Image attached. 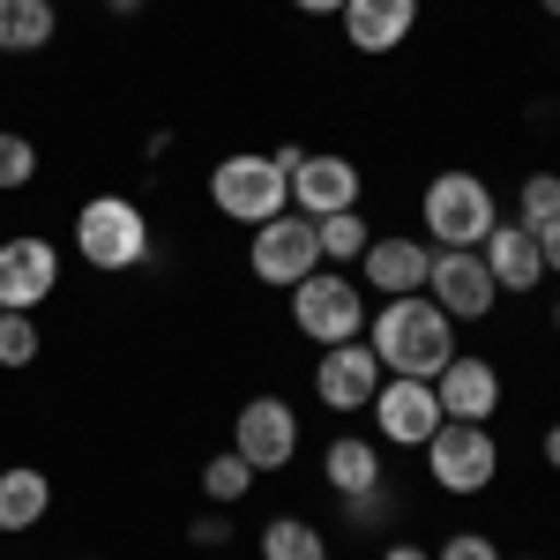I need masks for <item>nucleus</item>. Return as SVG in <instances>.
<instances>
[{"label":"nucleus","mask_w":560,"mask_h":560,"mask_svg":"<svg viewBox=\"0 0 560 560\" xmlns=\"http://www.w3.org/2000/svg\"><path fill=\"white\" fill-rule=\"evenodd\" d=\"M366 351L382 359V374H411V382H433L448 359H456V322L411 292V300H382V314L366 322Z\"/></svg>","instance_id":"1"},{"label":"nucleus","mask_w":560,"mask_h":560,"mask_svg":"<svg viewBox=\"0 0 560 560\" xmlns=\"http://www.w3.org/2000/svg\"><path fill=\"white\" fill-rule=\"evenodd\" d=\"M75 255L90 261V269H135V261L150 255V217H142V202H128V195H90L83 210H75Z\"/></svg>","instance_id":"2"},{"label":"nucleus","mask_w":560,"mask_h":560,"mask_svg":"<svg viewBox=\"0 0 560 560\" xmlns=\"http://www.w3.org/2000/svg\"><path fill=\"white\" fill-rule=\"evenodd\" d=\"M419 217H427V240H433V247H486V232L501 224L493 187H486L478 173H433Z\"/></svg>","instance_id":"3"},{"label":"nucleus","mask_w":560,"mask_h":560,"mask_svg":"<svg viewBox=\"0 0 560 560\" xmlns=\"http://www.w3.org/2000/svg\"><path fill=\"white\" fill-rule=\"evenodd\" d=\"M210 202L232 224H269V217L292 210V179L277 158H255V150H232L224 165H210Z\"/></svg>","instance_id":"4"},{"label":"nucleus","mask_w":560,"mask_h":560,"mask_svg":"<svg viewBox=\"0 0 560 560\" xmlns=\"http://www.w3.org/2000/svg\"><path fill=\"white\" fill-rule=\"evenodd\" d=\"M292 322H300V337L314 345H351L359 329H366V284L359 277H337V269H314L292 284Z\"/></svg>","instance_id":"5"},{"label":"nucleus","mask_w":560,"mask_h":560,"mask_svg":"<svg viewBox=\"0 0 560 560\" xmlns=\"http://www.w3.org/2000/svg\"><path fill=\"white\" fill-rule=\"evenodd\" d=\"M427 471L441 493H486L493 471H501V448L493 433L471 427V419H441V433L427 441Z\"/></svg>","instance_id":"6"},{"label":"nucleus","mask_w":560,"mask_h":560,"mask_svg":"<svg viewBox=\"0 0 560 560\" xmlns=\"http://www.w3.org/2000/svg\"><path fill=\"white\" fill-rule=\"evenodd\" d=\"M247 269H255L261 284H300V277H314L322 269V240H314V217L284 210L269 217V224H255V247H247Z\"/></svg>","instance_id":"7"},{"label":"nucleus","mask_w":560,"mask_h":560,"mask_svg":"<svg viewBox=\"0 0 560 560\" xmlns=\"http://www.w3.org/2000/svg\"><path fill=\"white\" fill-rule=\"evenodd\" d=\"M427 300L441 306L448 322H486V314L501 306V284H493V269L478 261V247H433Z\"/></svg>","instance_id":"8"},{"label":"nucleus","mask_w":560,"mask_h":560,"mask_svg":"<svg viewBox=\"0 0 560 560\" xmlns=\"http://www.w3.org/2000/svg\"><path fill=\"white\" fill-rule=\"evenodd\" d=\"M52 292H60V255H52V240H38V232L0 240V314H38Z\"/></svg>","instance_id":"9"},{"label":"nucleus","mask_w":560,"mask_h":560,"mask_svg":"<svg viewBox=\"0 0 560 560\" xmlns=\"http://www.w3.org/2000/svg\"><path fill=\"white\" fill-rule=\"evenodd\" d=\"M374 427H382V441H396V448H427L433 433H441V396H433V382H411V374H388L382 388H374Z\"/></svg>","instance_id":"10"},{"label":"nucleus","mask_w":560,"mask_h":560,"mask_svg":"<svg viewBox=\"0 0 560 560\" xmlns=\"http://www.w3.org/2000/svg\"><path fill=\"white\" fill-rule=\"evenodd\" d=\"M232 448H240L255 471H284V464L300 456V411H292L284 396H255V404H240V419H232Z\"/></svg>","instance_id":"11"},{"label":"nucleus","mask_w":560,"mask_h":560,"mask_svg":"<svg viewBox=\"0 0 560 560\" xmlns=\"http://www.w3.org/2000/svg\"><path fill=\"white\" fill-rule=\"evenodd\" d=\"M427 277H433V247L427 240H366V255H359V284L382 292V300L427 292Z\"/></svg>","instance_id":"12"},{"label":"nucleus","mask_w":560,"mask_h":560,"mask_svg":"<svg viewBox=\"0 0 560 560\" xmlns=\"http://www.w3.org/2000/svg\"><path fill=\"white\" fill-rule=\"evenodd\" d=\"M374 388H382V359L359 345V337L322 351V366H314V396H322L329 411H359V404H374Z\"/></svg>","instance_id":"13"},{"label":"nucleus","mask_w":560,"mask_h":560,"mask_svg":"<svg viewBox=\"0 0 560 560\" xmlns=\"http://www.w3.org/2000/svg\"><path fill=\"white\" fill-rule=\"evenodd\" d=\"M292 210L300 217H337V210H359V165L351 158H300L292 165Z\"/></svg>","instance_id":"14"},{"label":"nucleus","mask_w":560,"mask_h":560,"mask_svg":"<svg viewBox=\"0 0 560 560\" xmlns=\"http://www.w3.org/2000/svg\"><path fill=\"white\" fill-rule=\"evenodd\" d=\"M433 396H441V411H448V419L486 427V419L501 411V374H493L486 359H471V351H456V359L433 374Z\"/></svg>","instance_id":"15"},{"label":"nucleus","mask_w":560,"mask_h":560,"mask_svg":"<svg viewBox=\"0 0 560 560\" xmlns=\"http://www.w3.org/2000/svg\"><path fill=\"white\" fill-rule=\"evenodd\" d=\"M478 261L493 269L501 292H538V277H546V255H538V232H530V224H493L486 247H478Z\"/></svg>","instance_id":"16"},{"label":"nucleus","mask_w":560,"mask_h":560,"mask_svg":"<svg viewBox=\"0 0 560 560\" xmlns=\"http://www.w3.org/2000/svg\"><path fill=\"white\" fill-rule=\"evenodd\" d=\"M419 31V0H345V38L359 52H396Z\"/></svg>","instance_id":"17"},{"label":"nucleus","mask_w":560,"mask_h":560,"mask_svg":"<svg viewBox=\"0 0 560 560\" xmlns=\"http://www.w3.org/2000/svg\"><path fill=\"white\" fill-rule=\"evenodd\" d=\"M45 509H52V478H45L38 464L0 471V530H38Z\"/></svg>","instance_id":"18"},{"label":"nucleus","mask_w":560,"mask_h":560,"mask_svg":"<svg viewBox=\"0 0 560 560\" xmlns=\"http://www.w3.org/2000/svg\"><path fill=\"white\" fill-rule=\"evenodd\" d=\"M322 471H329V486H337V493H374V486H382V456H374V441H329V464H322Z\"/></svg>","instance_id":"19"},{"label":"nucleus","mask_w":560,"mask_h":560,"mask_svg":"<svg viewBox=\"0 0 560 560\" xmlns=\"http://www.w3.org/2000/svg\"><path fill=\"white\" fill-rule=\"evenodd\" d=\"M52 38V0H0V52H38Z\"/></svg>","instance_id":"20"},{"label":"nucleus","mask_w":560,"mask_h":560,"mask_svg":"<svg viewBox=\"0 0 560 560\" xmlns=\"http://www.w3.org/2000/svg\"><path fill=\"white\" fill-rule=\"evenodd\" d=\"M261 560H329V546L306 516H277L261 530Z\"/></svg>","instance_id":"21"},{"label":"nucleus","mask_w":560,"mask_h":560,"mask_svg":"<svg viewBox=\"0 0 560 560\" xmlns=\"http://www.w3.org/2000/svg\"><path fill=\"white\" fill-rule=\"evenodd\" d=\"M255 464H247V456H240V448H224V456H210V471H202V493H210L217 509H232V501H247V493H255Z\"/></svg>","instance_id":"22"},{"label":"nucleus","mask_w":560,"mask_h":560,"mask_svg":"<svg viewBox=\"0 0 560 560\" xmlns=\"http://www.w3.org/2000/svg\"><path fill=\"white\" fill-rule=\"evenodd\" d=\"M314 240H322V261H359L374 232L359 224V210H337V217H314Z\"/></svg>","instance_id":"23"},{"label":"nucleus","mask_w":560,"mask_h":560,"mask_svg":"<svg viewBox=\"0 0 560 560\" xmlns=\"http://www.w3.org/2000/svg\"><path fill=\"white\" fill-rule=\"evenodd\" d=\"M560 217V173H530L516 195V224H530V232H546Z\"/></svg>","instance_id":"24"},{"label":"nucleus","mask_w":560,"mask_h":560,"mask_svg":"<svg viewBox=\"0 0 560 560\" xmlns=\"http://www.w3.org/2000/svg\"><path fill=\"white\" fill-rule=\"evenodd\" d=\"M31 179H38V142L0 128V187H31Z\"/></svg>","instance_id":"25"},{"label":"nucleus","mask_w":560,"mask_h":560,"mask_svg":"<svg viewBox=\"0 0 560 560\" xmlns=\"http://www.w3.org/2000/svg\"><path fill=\"white\" fill-rule=\"evenodd\" d=\"M38 322H31V314H0V366H31V359H38Z\"/></svg>","instance_id":"26"},{"label":"nucleus","mask_w":560,"mask_h":560,"mask_svg":"<svg viewBox=\"0 0 560 560\" xmlns=\"http://www.w3.org/2000/svg\"><path fill=\"white\" fill-rule=\"evenodd\" d=\"M388 509H396V501H388L382 486H374V493H345V523H351V530H382Z\"/></svg>","instance_id":"27"},{"label":"nucleus","mask_w":560,"mask_h":560,"mask_svg":"<svg viewBox=\"0 0 560 560\" xmlns=\"http://www.w3.org/2000/svg\"><path fill=\"white\" fill-rule=\"evenodd\" d=\"M433 560H501V546H493V538H478V530H456Z\"/></svg>","instance_id":"28"},{"label":"nucleus","mask_w":560,"mask_h":560,"mask_svg":"<svg viewBox=\"0 0 560 560\" xmlns=\"http://www.w3.org/2000/svg\"><path fill=\"white\" fill-rule=\"evenodd\" d=\"M187 538H195V546H224V538H232V523H224V516H202V523H187Z\"/></svg>","instance_id":"29"},{"label":"nucleus","mask_w":560,"mask_h":560,"mask_svg":"<svg viewBox=\"0 0 560 560\" xmlns=\"http://www.w3.org/2000/svg\"><path fill=\"white\" fill-rule=\"evenodd\" d=\"M538 255H546V277H560V217L538 232Z\"/></svg>","instance_id":"30"},{"label":"nucleus","mask_w":560,"mask_h":560,"mask_svg":"<svg viewBox=\"0 0 560 560\" xmlns=\"http://www.w3.org/2000/svg\"><path fill=\"white\" fill-rule=\"evenodd\" d=\"M292 8H306V15H345V0H292Z\"/></svg>","instance_id":"31"},{"label":"nucleus","mask_w":560,"mask_h":560,"mask_svg":"<svg viewBox=\"0 0 560 560\" xmlns=\"http://www.w3.org/2000/svg\"><path fill=\"white\" fill-rule=\"evenodd\" d=\"M546 464H553V471H560V419H553V427H546Z\"/></svg>","instance_id":"32"},{"label":"nucleus","mask_w":560,"mask_h":560,"mask_svg":"<svg viewBox=\"0 0 560 560\" xmlns=\"http://www.w3.org/2000/svg\"><path fill=\"white\" fill-rule=\"evenodd\" d=\"M382 560H433V553H419V546H388Z\"/></svg>","instance_id":"33"},{"label":"nucleus","mask_w":560,"mask_h":560,"mask_svg":"<svg viewBox=\"0 0 560 560\" xmlns=\"http://www.w3.org/2000/svg\"><path fill=\"white\" fill-rule=\"evenodd\" d=\"M105 8H120V15H128V8H142V0H105Z\"/></svg>","instance_id":"34"},{"label":"nucleus","mask_w":560,"mask_h":560,"mask_svg":"<svg viewBox=\"0 0 560 560\" xmlns=\"http://www.w3.org/2000/svg\"><path fill=\"white\" fill-rule=\"evenodd\" d=\"M538 8H546V15H560V0H538Z\"/></svg>","instance_id":"35"},{"label":"nucleus","mask_w":560,"mask_h":560,"mask_svg":"<svg viewBox=\"0 0 560 560\" xmlns=\"http://www.w3.org/2000/svg\"><path fill=\"white\" fill-rule=\"evenodd\" d=\"M553 329H560V306H553Z\"/></svg>","instance_id":"36"},{"label":"nucleus","mask_w":560,"mask_h":560,"mask_svg":"<svg viewBox=\"0 0 560 560\" xmlns=\"http://www.w3.org/2000/svg\"><path fill=\"white\" fill-rule=\"evenodd\" d=\"M530 560H538V553H530Z\"/></svg>","instance_id":"37"}]
</instances>
